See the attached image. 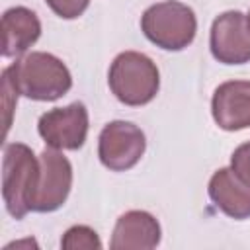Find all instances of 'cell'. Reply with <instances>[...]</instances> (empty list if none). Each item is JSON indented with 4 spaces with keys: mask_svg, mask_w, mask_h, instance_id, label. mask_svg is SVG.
Segmentation results:
<instances>
[{
    "mask_svg": "<svg viewBox=\"0 0 250 250\" xmlns=\"http://www.w3.org/2000/svg\"><path fill=\"white\" fill-rule=\"evenodd\" d=\"M2 72L21 96L35 102H55L72 88V76L66 64L43 51L23 55Z\"/></svg>",
    "mask_w": 250,
    "mask_h": 250,
    "instance_id": "1",
    "label": "cell"
},
{
    "mask_svg": "<svg viewBox=\"0 0 250 250\" xmlns=\"http://www.w3.org/2000/svg\"><path fill=\"white\" fill-rule=\"evenodd\" d=\"M160 225L146 211H127L123 213L111 234V250H150L160 242Z\"/></svg>",
    "mask_w": 250,
    "mask_h": 250,
    "instance_id": "10",
    "label": "cell"
},
{
    "mask_svg": "<svg viewBox=\"0 0 250 250\" xmlns=\"http://www.w3.org/2000/svg\"><path fill=\"white\" fill-rule=\"evenodd\" d=\"M211 55L223 64L250 62V21L238 10L223 12L213 20L209 33Z\"/></svg>",
    "mask_w": 250,
    "mask_h": 250,
    "instance_id": "8",
    "label": "cell"
},
{
    "mask_svg": "<svg viewBox=\"0 0 250 250\" xmlns=\"http://www.w3.org/2000/svg\"><path fill=\"white\" fill-rule=\"evenodd\" d=\"M146 139L141 127L131 121L107 123L98 139L100 162L111 172L131 170L145 154Z\"/></svg>",
    "mask_w": 250,
    "mask_h": 250,
    "instance_id": "6",
    "label": "cell"
},
{
    "mask_svg": "<svg viewBox=\"0 0 250 250\" xmlns=\"http://www.w3.org/2000/svg\"><path fill=\"white\" fill-rule=\"evenodd\" d=\"M248 21H250V12H248Z\"/></svg>",
    "mask_w": 250,
    "mask_h": 250,
    "instance_id": "17",
    "label": "cell"
},
{
    "mask_svg": "<svg viewBox=\"0 0 250 250\" xmlns=\"http://www.w3.org/2000/svg\"><path fill=\"white\" fill-rule=\"evenodd\" d=\"M111 94L125 105H146L160 88V72L150 57L139 51L119 53L107 74Z\"/></svg>",
    "mask_w": 250,
    "mask_h": 250,
    "instance_id": "2",
    "label": "cell"
},
{
    "mask_svg": "<svg viewBox=\"0 0 250 250\" xmlns=\"http://www.w3.org/2000/svg\"><path fill=\"white\" fill-rule=\"evenodd\" d=\"M211 115L223 131L250 127V80H229L217 86L211 100Z\"/></svg>",
    "mask_w": 250,
    "mask_h": 250,
    "instance_id": "9",
    "label": "cell"
},
{
    "mask_svg": "<svg viewBox=\"0 0 250 250\" xmlns=\"http://www.w3.org/2000/svg\"><path fill=\"white\" fill-rule=\"evenodd\" d=\"M230 170L246 186H250V141L242 143L240 146L234 148V152L230 156Z\"/></svg>",
    "mask_w": 250,
    "mask_h": 250,
    "instance_id": "15",
    "label": "cell"
},
{
    "mask_svg": "<svg viewBox=\"0 0 250 250\" xmlns=\"http://www.w3.org/2000/svg\"><path fill=\"white\" fill-rule=\"evenodd\" d=\"M209 197L227 217L242 221L250 217V186L230 168H219L209 180Z\"/></svg>",
    "mask_w": 250,
    "mask_h": 250,
    "instance_id": "12",
    "label": "cell"
},
{
    "mask_svg": "<svg viewBox=\"0 0 250 250\" xmlns=\"http://www.w3.org/2000/svg\"><path fill=\"white\" fill-rule=\"evenodd\" d=\"M39 176V156L23 143H10L2 156V199L14 219L31 211V199Z\"/></svg>",
    "mask_w": 250,
    "mask_h": 250,
    "instance_id": "3",
    "label": "cell"
},
{
    "mask_svg": "<svg viewBox=\"0 0 250 250\" xmlns=\"http://www.w3.org/2000/svg\"><path fill=\"white\" fill-rule=\"evenodd\" d=\"M145 37L164 51H182L195 39L197 18L182 2L166 0L152 4L141 18Z\"/></svg>",
    "mask_w": 250,
    "mask_h": 250,
    "instance_id": "4",
    "label": "cell"
},
{
    "mask_svg": "<svg viewBox=\"0 0 250 250\" xmlns=\"http://www.w3.org/2000/svg\"><path fill=\"white\" fill-rule=\"evenodd\" d=\"M45 2L62 20H76L90 6V0H45Z\"/></svg>",
    "mask_w": 250,
    "mask_h": 250,
    "instance_id": "14",
    "label": "cell"
},
{
    "mask_svg": "<svg viewBox=\"0 0 250 250\" xmlns=\"http://www.w3.org/2000/svg\"><path fill=\"white\" fill-rule=\"evenodd\" d=\"M2 92H4V109H6V115H4V129H6V133H8L10 123H12V111H14L16 104H18L20 92L12 86L10 78H8L4 72H2Z\"/></svg>",
    "mask_w": 250,
    "mask_h": 250,
    "instance_id": "16",
    "label": "cell"
},
{
    "mask_svg": "<svg viewBox=\"0 0 250 250\" xmlns=\"http://www.w3.org/2000/svg\"><path fill=\"white\" fill-rule=\"evenodd\" d=\"M72 188V166L57 148H45L39 154V176L31 199V211L53 213L62 207Z\"/></svg>",
    "mask_w": 250,
    "mask_h": 250,
    "instance_id": "5",
    "label": "cell"
},
{
    "mask_svg": "<svg viewBox=\"0 0 250 250\" xmlns=\"http://www.w3.org/2000/svg\"><path fill=\"white\" fill-rule=\"evenodd\" d=\"M2 55L8 59L20 57L33 47L41 35V21L37 14L25 6L8 8L0 23Z\"/></svg>",
    "mask_w": 250,
    "mask_h": 250,
    "instance_id": "11",
    "label": "cell"
},
{
    "mask_svg": "<svg viewBox=\"0 0 250 250\" xmlns=\"http://www.w3.org/2000/svg\"><path fill=\"white\" fill-rule=\"evenodd\" d=\"M41 139L57 150H78L88 137V109L82 102L53 107L37 121Z\"/></svg>",
    "mask_w": 250,
    "mask_h": 250,
    "instance_id": "7",
    "label": "cell"
},
{
    "mask_svg": "<svg viewBox=\"0 0 250 250\" xmlns=\"http://www.w3.org/2000/svg\"><path fill=\"white\" fill-rule=\"evenodd\" d=\"M61 246L64 250H100L102 248V240L98 236V232L86 225H74L70 227L61 240Z\"/></svg>",
    "mask_w": 250,
    "mask_h": 250,
    "instance_id": "13",
    "label": "cell"
}]
</instances>
